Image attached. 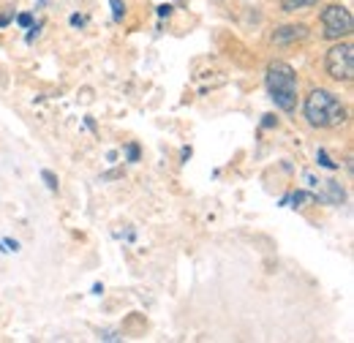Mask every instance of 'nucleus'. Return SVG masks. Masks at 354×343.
I'll return each mask as SVG.
<instances>
[{
  "mask_svg": "<svg viewBox=\"0 0 354 343\" xmlns=\"http://www.w3.org/2000/svg\"><path fill=\"white\" fill-rule=\"evenodd\" d=\"M308 39V25H283L275 28L272 33V44H297Z\"/></svg>",
  "mask_w": 354,
  "mask_h": 343,
  "instance_id": "nucleus-5",
  "label": "nucleus"
},
{
  "mask_svg": "<svg viewBox=\"0 0 354 343\" xmlns=\"http://www.w3.org/2000/svg\"><path fill=\"white\" fill-rule=\"evenodd\" d=\"M17 25H19V28H30V25H33V14H19V17H17Z\"/></svg>",
  "mask_w": 354,
  "mask_h": 343,
  "instance_id": "nucleus-11",
  "label": "nucleus"
},
{
  "mask_svg": "<svg viewBox=\"0 0 354 343\" xmlns=\"http://www.w3.org/2000/svg\"><path fill=\"white\" fill-rule=\"evenodd\" d=\"M265 85L278 109H283V112L297 109V74L289 63H283V60L270 63L265 71Z\"/></svg>",
  "mask_w": 354,
  "mask_h": 343,
  "instance_id": "nucleus-2",
  "label": "nucleus"
},
{
  "mask_svg": "<svg viewBox=\"0 0 354 343\" xmlns=\"http://www.w3.org/2000/svg\"><path fill=\"white\" fill-rule=\"evenodd\" d=\"M109 6H112V19L120 22L126 17V0H109Z\"/></svg>",
  "mask_w": 354,
  "mask_h": 343,
  "instance_id": "nucleus-8",
  "label": "nucleus"
},
{
  "mask_svg": "<svg viewBox=\"0 0 354 343\" xmlns=\"http://www.w3.org/2000/svg\"><path fill=\"white\" fill-rule=\"evenodd\" d=\"M126 153H129V161H131V164L139 161V145H129V150H126Z\"/></svg>",
  "mask_w": 354,
  "mask_h": 343,
  "instance_id": "nucleus-14",
  "label": "nucleus"
},
{
  "mask_svg": "<svg viewBox=\"0 0 354 343\" xmlns=\"http://www.w3.org/2000/svg\"><path fill=\"white\" fill-rule=\"evenodd\" d=\"M275 123H278V120H275V115H265V120H262V126H265V129H272Z\"/></svg>",
  "mask_w": 354,
  "mask_h": 343,
  "instance_id": "nucleus-17",
  "label": "nucleus"
},
{
  "mask_svg": "<svg viewBox=\"0 0 354 343\" xmlns=\"http://www.w3.org/2000/svg\"><path fill=\"white\" fill-rule=\"evenodd\" d=\"M3 245H8L6 251H14V254L19 251V243H17V240H11V237H6V240H3Z\"/></svg>",
  "mask_w": 354,
  "mask_h": 343,
  "instance_id": "nucleus-15",
  "label": "nucleus"
},
{
  "mask_svg": "<svg viewBox=\"0 0 354 343\" xmlns=\"http://www.w3.org/2000/svg\"><path fill=\"white\" fill-rule=\"evenodd\" d=\"M327 74L335 80V82H352L354 80V46L352 44H335L330 52H327Z\"/></svg>",
  "mask_w": 354,
  "mask_h": 343,
  "instance_id": "nucleus-4",
  "label": "nucleus"
},
{
  "mask_svg": "<svg viewBox=\"0 0 354 343\" xmlns=\"http://www.w3.org/2000/svg\"><path fill=\"white\" fill-rule=\"evenodd\" d=\"M322 28H324V39H346L352 36L354 30V19H352V11L341 3H333L322 11Z\"/></svg>",
  "mask_w": 354,
  "mask_h": 343,
  "instance_id": "nucleus-3",
  "label": "nucleus"
},
{
  "mask_svg": "<svg viewBox=\"0 0 354 343\" xmlns=\"http://www.w3.org/2000/svg\"><path fill=\"white\" fill-rule=\"evenodd\" d=\"M322 199H324L327 205H344L346 194H344V188H341L338 180H324V194H322Z\"/></svg>",
  "mask_w": 354,
  "mask_h": 343,
  "instance_id": "nucleus-6",
  "label": "nucleus"
},
{
  "mask_svg": "<svg viewBox=\"0 0 354 343\" xmlns=\"http://www.w3.org/2000/svg\"><path fill=\"white\" fill-rule=\"evenodd\" d=\"M169 14H172V6H169V3L158 6V17H169Z\"/></svg>",
  "mask_w": 354,
  "mask_h": 343,
  "instance_id": "nucleus-16",
  "label": "nucleus"
},
{
  "mask_svg": "<svg viewBox=\"0 0 354 343\" xmlns=\"http://www.w3.org/2000/svg\"><path fill=\"white\" fill-rule=\"evenodd\" d=\"M316 161H319V167H324V169H330V172L338 169V164L327 156V150H319V153H316Z\"/></svg>",
  "mask_w": 354,
  "mask_h": 343,
  "instance_id": "nucleus-9",
  "label": "nucleus"
},
{
  "mask_svg": "<svg viewBox=\"0 0 354 343\" xmlns=\"http://www.w3.org/2000/svg\"><path fill=\"white\" fill-rule=\"evenodd\" d=\"M319 0H281V8L283 11H300V8H308V6H316Z\"/></svg>",
  "mask_w": 354,
  "mask_h": 343,
  "instance_id": "nucleus-7",
  "label": "nucleus"
},
{
  "mask_svg": "<svg viewBox=\"0 0 354 343\" xmlns=\"http://www.w3.org/2000/svg\"><path fill=\"white\" fill-rule=\"evenodd\" d=\"M41 180H44V183H46V188H49L52 194H57V188H60V183H57V174H55V172L44 169V172H41Z\"/></svg>",
  "mask_w": 354,
  "mask_h": 343,
  "instance_id": "nucleus-10",
  "label": "nucleus"
},
{
  "mask_svg": "<svg viewBox=\"0 0 354 343\" xmlns=\"http://www.w3.org/2000/svg\"><path fill=\"white\" fill-rule=\"evenodd\" d=\"M306 120L313 129H338L346 123V106L341 104V98L324 87L310 90L306 98Z\"/></svg>",
  "mask_w": 354,
  "mask_h": 343,
  "instance_id": "nucleus-1",
  "label": "nucleus"
},
{
  "mask_svg": "<svg viewBox=\"0 0 354 343\" xmlns=\"http://www.w3.org/2000/svg\"><path fill=\"white\" fill-rule=\"evenodd\" d=\"M71 25H74V28H82V25H85V17L74 14V17H71Z\"/></svg>",
  "mask_w": 354,
  "mask_h": 343,
  "instance_id": "nucleus-18",
  "label": "nucleus"
},
{
  "mask_svg": "<svg viewBox=\"0 0 354 343\" xmlns=\"http://www.w3.org/2000/svg\"><path fill=\"white\" fill-rule=\"evenodd\" d=\"M8 22H11V14H3V17H0V28H6Z\"/></svg>",
  "mask_w": 354,
  "mask_h": 343,
  "instance_id": "nucleus-19",
  "label": "nucleus"
},
{
  "mask_svg": "<svg viewBox=\"0 0 354 343\" xmlns=\"http://www.w3.org/2000/svg\"><path fill=\"white\" fill-rule=\"evenodd\" d=\"M98 338H101V341H109V343L120 341V335H118V333H112V330H104V333H101Z\"/></svg>",
  "mask_w": 354,
  "mask_h": 343,
  "instance_id": "nucleus-13",
  "label": "nucleus"
},
{
  "mask_svg": "<svg viewBox=\"0 0 354 343\" xmlns=\"http://www.w3.org/2000/svg\"><path fill=\"white\" fill-rule=\"evenodd\" d=\"M306 199H313V196H308L306 191H297V194H292V202H295V207H300V202H306Z\"/></svg>",
  "mask_w": 354,
  "mask_h": 343,
  "instance_id": "nucleus-12",
  "label": "nucleus"
}]
</instances>
